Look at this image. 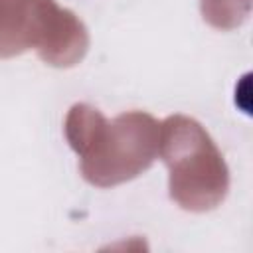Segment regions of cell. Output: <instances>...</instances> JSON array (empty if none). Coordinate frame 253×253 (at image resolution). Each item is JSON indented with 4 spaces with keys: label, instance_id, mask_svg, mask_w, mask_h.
Listing matches in <instances>:
<instances>
[]
</instances>
